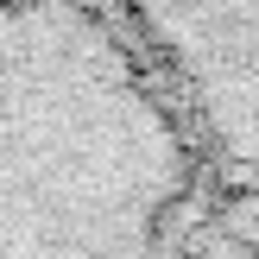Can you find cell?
<instances>
[{
	"instance_id": "7a4b0ae2",
	"label": "cell",
	"mask_w": 259,
	"mask_h": 259,
	"mask_svg": "<svg viewBox=\"0 0 259 259\" xmlns=\"http://www.w3.org/2000/svg\"><path fill=\"white\" fill-rule=\"evenodd\" d=\"M222 190L259 196V0H120Z\"/></svg>"
},
{
	"instance_id": "3957f363",
	"label": "cell",
	"mask_w": 259,
	"mask_h": 259,
	"mask_svg": "<svg viewBox=\"0 0 259 259\" xmlns=\"http://www.w3.org/2000/svg\"><path fill=\"white\" fill-rule=\"evenodd\" d=\"M184 259H259V196L253 190H222L215 209L202 215L196 240Z\"/></svg>"
},
{
	"instance_id": "6da1fadb",
	"label": "cell",
	"mask_w": 259,
	"mask_h": 259,
	"mask_svg": "<svg viewBox=\"0 0 259 259\" xmlns=\"http://www.w3.org/2000/svg\"><path fill=\"white\" fill-rule=\"evenodd\" d=\"M215 196L120 0H0V259H184Z\"/></svg>"
}]
</instances>
